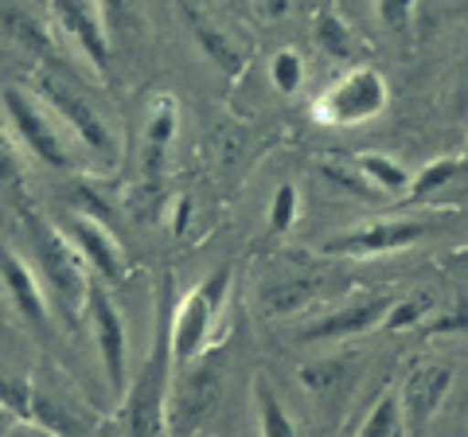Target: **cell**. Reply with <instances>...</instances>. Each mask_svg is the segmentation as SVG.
Returning a JSON list of instances; mask_svg holds the SVG:
<instances>
[{
    "instance_id": "6da1fadb",
    "label": "cell",
    "mask_w": 468,
    "mask_h": 437,
    "mask_svg": "<svg viewBox=\"0 0 468 437\" xmlns=\"http://www.w3.org/2000/svg\"><path fill=\"white\" fill-rule=\"evenodd\" d=\"M172 273H165L156 293V328L149 359L141 363L133 387L125 390V426L129 437H168V395H172Z\"/></svg>"
},
{
    "instance_id": "7a4b0ae2",
    "label": "cell",
    "mask_w": 468,
    "mask_h": 437,
    "mask_svg": "<svg viewBox=\"0 0 468 437\" xmlns=\"http://www.w3.org/2000/svg\"><path fill=\"white\" fill-rule=\"evenodd\" d=\"M24 218H27V239H32V250H36L43 285H48L55 313H63L70 325H75L79 309H86V289H90L86 261L79 258V250L67 242V235L58 227H48L36 211H27Z\"/></svg>"
},
{
    "instance_id": "3957f363",
    "label": "cell",
    "mask_w": 468,
    "mask_h": 437,
    "mask_svg": "<svg viewBox=\"0 0 468 437\" xmlns=\"http://www.w3.org/2000/svg\"><path fill=\"white\" fill-rule=\"evenodd\" d=\"M227 285H230V270L223 266L211 278H203L192 293L176 304V316H172V368L176 371H184L187 363H196L207 352L211 328L227 301Z\"/></svg>"
},
{
    "instance_id": "277c9868",
    "label": "cell",
    "mask_w": 468,
    "mask_h": 437,
    "mask_svg": "<svg viewBox=\"0 0 468 437\" xmlns=\"http://www.w3.org/2000/svg\"><path fill=\"white\" fill-rule=\"evenodd\" d=\"M441 227V218L430 215H394V218H375L367 227L344 230V235L324 239V254L340 258H383V254H402L414 242L430 239Z\"/></svg>"
},
{
    "instance_id": "5b68a950",
    "label": "cell",
    "mask_w": 468,
    "mask_h": 437,
    "mask_svg": "<svg viewBox=\"0 0 468 437\" xmlns=\"http://www.w3.org/2000/svg\"><path fill=\"white\" fill-rule=\"evenodd\" d=\"M383 106H387V79L375 67H351L332 91L316 98L313 113H316V122L347 129V125H363L378 118Z\"/></svg>"
},
{
    "instance_id": "8992f818",
    "label": "cell",
    "mask_w": 468,
    "mask_h": 437,
    "mask_svg": "<svg viewBox=\"0 0 468 437\" xmlns=\"http://www.w3.org/2000/svg\"><path fill=\"white\" fill-rule=\"evenodd\" d=\"M218 387H223V363H218V356L211 359L203 352L196 363L176 371L172 395H168V437L192 433L218 402Z\"/></svg>"
},
{
    "instance_id": "52a82bcc",
    "label": "cell",
    "mask_w": 468,
    "mask_h": 437,
    "mask_svg": "<svg viewBox=\"0 0 468 437\" xmlns=\"http://www.w3.org/2000/svg\"><path fill=\"white\" fill-rule=\"evenodd\" d=\"M0 106H5L16 137L27 144V153H32L36 160H43V165H51V168H63V172L75 165L63 133L55 129V113L43 110L27 91H20V86H5V91H0Z\"/></svg>"
},
{
    "instance_id": "ba28073f",
    "label": "cell",
    "mask_w": 468,
    "mask_h": 437,
    "mask_svg": "<svg viewBox=\"0 0 468 437\" xmlns=\"http://www.w3.org/2000/svg\"><path fill=\"white\" fill-rule=\"evenodd\" d=\"M86 320H90V332H94V344H98V356H101V371H106V383H110V395L113 399H125L129 390V378H125V363H129V347H125V320L117 313V304L110 301L106 285L90 278V289H86Z\"/></svg>"
},
{
    "instance_id": "9c48e42d",
    "label": "cell",
    "mask_w": 468,
    "mask_h": 437,
    "mask_svg": "<svg viewBox=\"0 0 468 437\" xmlns=\"http://www.w3.org/2000/svg\"><path fill=\"white\" fill-rule=\"evenodd\" d=\"M36 91L43 98V106H51L55 118L67 122L70 133H75L86 149L98 153V156H113V137H110L106 118H101V113L75 91V86H67L58 75H51V70H39V75H36Z\"/></svg>"
},
{
    "instance_id": "30bf717a",
    "label": "cell",
    "mask_w": 468,
    "mask_h": 437,
    "mask_svg": "<svg viewBox=\"0 0 468 437\" xmlns=\"http://www.w3.org/2000/svg\"><path fill=\"white\" fill-rule=\"evenodd\" d=\"M176 122H180V110H176L172 94H156L149 106V118H144V133H141V187L149 199L165 192Z\"/></svg>"
},
{
    "instance_id": "8fae6325",
    "label": "cell",
    "mask_w": 468,
    "mask_h": 437,
    "mask_svg": "<svg viewBox=\"0 0 468 437\" xmlns=\"http://www.w3.org/2000/svg\"><path fill=\"white\" fill-rule=\"evenodd\" d=\"M51 12H55V24L75 39V48L86 55L101 79H110L113 70V51H110V27L101 20V8L94 0H51Z\"/></svg>"
},
{
    "instance_id": "7c38bea8",
    "label": "cell",
    "mask_w": 468,
    "mask_h": 437,
    "mask_svg": "<svg viewBox=\"0 0 468 437\" xmlns=\"http://www.w3.org/2000/svg\"><path fill=\"white\" fill-rule=\"evenodd\" d=\"M67 235V242L79 250V258L90 266L101 282H110V285H122L125 282V250H122V242H117L106 227H98L90 215H67V223L58 227Z\"/></svg>"
},
{
    "instance_id": "4fadbf2b",
    "label": "cell",
    "mask_w": 468,
    "mask_h": 437,
    "mask_svg": "<svg viewBox=\"0 0 468 437\" xmlns=\"http://www.w3.org/2000/svg\"><path fill=\"white\" fill-rule=\"evenodd\" d=\"M449 390H452V368H445V363H421L418 371H410L402 395H399L406 437H418L430 426Z\"/></svg>"
},
{
    "instance_id": "5bb4252c",
    "label": "cell",
    "mask_w": 468,
    "mask_h": 437,
    "mask_svg": "<svg viewBox=\"0 0 468 437\" xmlns=\"http://www.w3.org/2000/svg\"><path fill=\"white\" fill-rule=\"evenodd\" d=\"M390 297H363L356 304H344V309H335L328 316H320L316 325H304L297 328V340L304 344H324V340H347V336H359V332H371L387 320L390 313Z\"/></svg>"
},
{
    "instance_id": "9a60e30c",
    "label": "cell",
    "mask_w": 468,
    "mask_h": 437,
    "mask_svg": "<svg viewBox=\"0 0 468 437\" xmlns=\"http://www.w3.org/2000/svg\"><path fill=\"white\" fill-rule=\"evenodd\" d=\"M0 285L8 289L12 304H16V313L27 328L36 332L39 340L51 336V313H48V297H43V285L32 270L24 266L16 254H8L5 246H0Z\"/></svg>"
},
{
    "instance_id": "2e32d148",
    "label": "cell",
    "mask_w": 468,
    "mask_h": 437,
    "mask_svg": "<svg viewBox=\"0 0 468 437\" xmlns=\"http://www.w3.org/2000/svg\"><path fill=\"white\" fill-rule=\"evenodd\" d=\"M0 406L12 410L16 418H24V421H32L36 430H48V433L70 430V418L58 410L51 399H43L39 390L24 387V383H12V378H0Z\"/></svg>"
},
{
    "instance_id": "e0dca14e",
    "label": "cell",
    "mask_w": 468,
    "mask_h": 437,
    "mask_svg": "<svg viewBox=\"0 0 468 437\" xmlns=\"http://www.w3.org/2000/svg\"><path fill=\"white\" fill-rule=\"evenodd\" d=\"M184 16H187V27H192V39H196V48L207 55V59L223 70V75H242V67H246V59H242V51L234 48V39L227 36V32H218V27L211 24V20H203L196 8H187L184 5Z\"/></svg>"
},
{
    "instance_id": "ac0fdd59",
    "label": "cell",
    "mask_w": 468,
    "mask_h": 437,
    "mask_svg": "<svg viewBox=\"0 0 468 437\" xmlns=\"http://www.w3.org/2000/svg\"><path fill=\"white\" fill-rule=\"evenodd\" d=\"M356 172L367 180L371 192H383V196H406L410 192V172L399 160H390L383 153H359L356 156Z\"/></svg>"
},
{
    "instance_id": "d6986e66",
    "label": "cell",
    "mask_w": 468,
    "mask_h": 437,
    "mask_svg": "<svg viewBox=\"0 0 468 437\" xmlns=\"http://www.w3.org/2000/svg\"><path fill=\"white\" fill-rule=\"evenodd\" d=\"M254 406H258V437H301L297 426H292V418L285 414L282 399L273 395V387L266 378L254 383Z\"/></svg>"
},
{
    "instance_id": "ffe728a7",
    "label": "cell",
    "mask_w": 468,
    "mask_h": 437,
    "mask_svg": "<svg viewBox=\"0 0 468 437\" xmlns=\"http://www.w3.org/2000/svg\"><path fill=\"white\" fill-rule=\"evenodd\" d=\"M359 437H406V426H402V402L399 395H378V402L371 406L367 421L359 426Z\"/></svg>"
},
{
    "instance_id": "44dd1931",
    "label": "cell",
    "mask_w": 468,
    "mask_h": 437,
    "mask_svg": "<svg viewBox=\"0 0 468 437\" xmlns=\"http://www.w3.org/2000/svg\"><path fill=\"white\" fill-rule=\"evenodd\" d=\"M313 301V285L309 282H277L261 293V309L270 316H285V313H301Z\"/></svg>"
},
{
    "instance_id": "7402d4cb",
    "label": "cell",
    "mask_w": 468,
    "mask_h": 437,
    "mask_svg": "<svg viewBox=\"0 0 468 437\" xmlns=\"http://www.w3.org/2000/svg\"><path fill=\"white\" fill-rule=\"evenodd\" d=\"M461 165L464 160H452V156H441V160H430L426 168L418 172L414 180H410V199H430L437 187H445V184H452V176L461 172Z\"/></svg>"
},
{
    "instance_id": "603a6c76",
    "label": "cell",
    "mask_w": 468,
    "mask_h": 437,
    "mask_svg": "<svg viewBox=\"0 0 468 437\" xmlns=\"http://www.w3.org/2000/svg\"><path fill=\"white\" fill-rule=\"evenodd\" d=\"M270 79L282 94H297L301 82H304V63L297 51H277L270 59Z\"/></svg>"
},
{
    "instance_id": "cb8c5ba5",
    "label": "cell",
    "mask_w": 468,
    "mask_h": 437,
    "mask_svg": "<svg viewBox=\"0 0 468 437\" xmlns=\"http://www.w3.org/2000/svg\"><path fill=\"white\" fill-rule=\"evenodd\" d=\"M297 215H301V196H297V187L282 184V187L273 192V199H270V227H273V235H285V230L297 223Z\"/></svg>"
},
{
    "instance_id": "d4e9b609",
    "label": "cell",
    "mask_w": 468,
    "mask_h": 437,
    "mask_svg": "<svg viewBox=\"0 0 468 437\" xmlns=\"http://www.w3.org/2000/svg\"><path fill=\"white\" fill-rule=\"evenodd\" d=\"M316 43L324 48L328 55H335V59H347L351 55V36H347V27L332 16V12H324V16L316 20Z\"/></svg>"
},
{
    "instance_id": "484cf974",
    "label": "cell",
    "mask_w": 468,
    "mask_h": 437,
    "mask_svg": "<svg viewBox=\"0 0 468 437\" xmlns=\"http://www.w3.org/2000/svg\"><path fill=\"white\" fill-rule=\"evenodd\" d=\"M430 309V297H410V301H394L390 304V313L387 320L378 328H387V332H402V328H414L421 316H426Z\"/></svg>"
},
{
    "instance_id": "4316f807",
    "label": "cell",
    "mask_w": 468,
    "mask_h": 437,
    "mask_svg": "<svg viewBox=\"0 0 468 437\" xmlns=\"http://www.w3.org/2000/svg\"><path fill=\"white\" fill-rule=\"evenodd\" d=\"M0 184L5 187H20L24 184V165H20L16 141L5 133V125H0Z\"/></svg>"
},
{
    "instance_id": "83f0119b",
    "label": "cell",
    "mask_w": 468,
    "mask_h": 437,
    "mask_svg": "<svg viewBox=\"0 0 468 437\" xmlns=\"http://www.w3.org/2000/svg\"><path fill=\"white\" fill-rule=\"evenodd\" d=\"M378 20H383V27H390L394 36H406L410 20H414V0H378Z\"/></svg>"
},
{
    "instance_id": "f1b7e54d",
    "label": "cell",
    "mask_w": 468,
    "mask_h": 437,
    "mask_svg": "<svg viewBox=\"0 0 468 437\" xmlns=\"http://www.w3.org/2000/svg\"><path fill=\"white\" fill-rule=\"evenodd\" d=\"M98 8H101V20H106L110 32H125V24L133 20L129 0H98Z\"/></svg>"
},
{
    "instance_id": "f546056e",
    "label": "cell",
    "mask_w": 468,
    "mask_h": 437,
    "mask_svg": "<svg viewBox=\"0 0 468 437\" xmlns=\"http://www.w3.org/2000/svg\"><path fill=\"white\" fill-rule=\"evenodd\" d=\"M324 176H328L332 184H340L344 192H351V196H371L367 180H363V176H351V172H344L340 165H324Z\"/></svg>"
},
{
    "instance_id": "4dcf8cb0",
    "label": "cell",
    "mask_w": 468,
    "mask_h": 437,
    "mask_svg": "<svg viewBox=\"0 0 468 437\" xmlns=\"http://www.w3.org/2000/svg\"><path fill=\"white\" fill-rule=\"evenodd\" d=\"M27 437H58V433H48V430H32Z\"/></svg>"
},
{
    "instance_id": "1f68e13d",
    "label": "cell",
    "mask_w": 468,
    "mask_h": 437,
    "mask_svg": "<svg viewBox=\"0 0 468 437\" xmlns=\"http://www.w3.org/2000/svg\"><path fill=\"white\" fill-rule=\"evenodd\" d=\"M464 165H468V137H464Z\"/></svg>"
},
{
    "instance_id": "d6a6232c",
    "label": "cell",
    "mask_w": 468,
    "mask_h": 437,
    "mask_svg": "<svg viewBox=\"0 0 468 437\" xmlns=\"http://www.w3.org/2000/svg\"><path fill=\"white\" fill-rule=\"evenodd\" d=\"M464 258H468V246H464Z\"/></svg>"
}]
</instances>
